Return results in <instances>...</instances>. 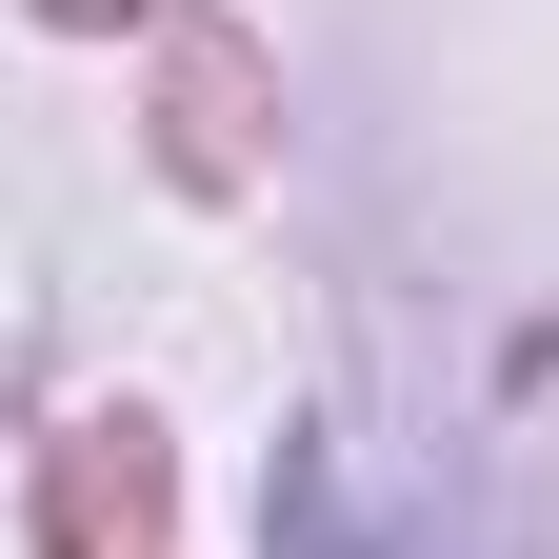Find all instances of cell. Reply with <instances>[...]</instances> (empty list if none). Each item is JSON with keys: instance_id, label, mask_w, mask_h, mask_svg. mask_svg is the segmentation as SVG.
<instances>
[{"instance_id": "1", "label": "cell", "mask_w": 559, "mask_h": 559, "mask_svg": "<svg viewBox=\"0 0 559 559\" xmlns=\"http://www.w3.org/2000/svg\"><path fill=\"white\" fill-rule=\"evenodd\" d=\"M300 559H360V539H340V500H320V460H300Z\"/></svg>"}]
</instances>
